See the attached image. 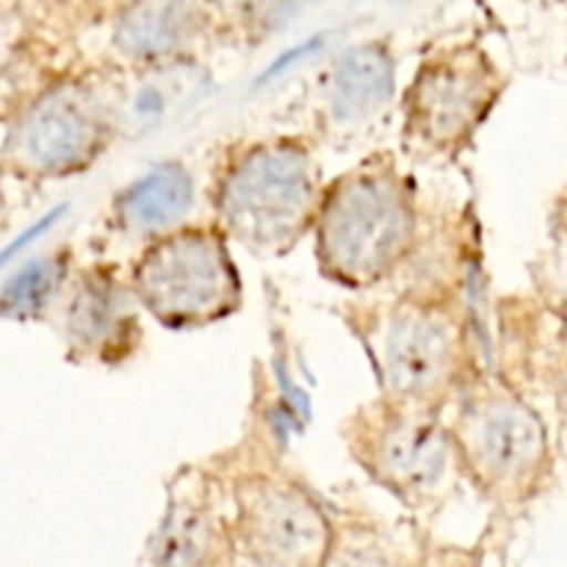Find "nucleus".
<instances>
[{"mask_svg": "<svg viewBox=\"0 0 567 567\" xmlns=\"http://www.w3.org/2000/svg\"><path fill=\"white\" fill-rule=\"evenodd\" d=\"M310 238L324 280L349 291L391 282L421 241L419 197L399 161L382 150L327 183Z\"/></svg>", "mask_w": 567, "mask_h": 567, "instance_id": "nucleus-1", "label": "nucleus"}, {"mask_svg": "<svg viewBox=\"0 0 567 567\" xmlns=\"http://www.w3.org/2000/svg\"><path fill=\"white\" fill-rule=\"evenodd\" d=\"M358 308L352 327L377 371L380 396L449 413L476 374L463 305L443 293L408 291Z\"/></svg>", "mask_w": 567, "mask_h": 567, "instance_id": "nucleus-2", "label": "nucleus"}, {"mask_svg": "<svg viewBox=\"0 0 567 567\" xmlns=\"http://www.w3.org/2000/svg\"><path fill=\"white\" fill-rule=\"evenodd\" d=\"M313 147L299 136H266L230 153L216 175L214 221L258 258H282L313 236L327 192Z\"/></svg>", "mask_w": 567, "mask_h": 567, "instance_id": "nucleus-3", "label": "nucleus"}, {"mask_svg": "<svg viewBox=\"0 0 567 567\" xmlns=\"http://www.w3.org/2000/svg\"><path fill=\"white\" fill-rule=\"evenodd\" d=\"M463 480L498 507H520L548 487L554 446L543 415L502 374L465 382L446 413Z\"/></svg>", "mask_w": 567, "mask_h": 567, "instance_id": "nucleus-4", "label": "nucleus"}, {"mask_svg": "<svg viewBox=\"0 0 567 567\" xmlns=\"http://www.w3.org/2000/svg\"><path fill=\"white\" fill-rule=\"evenodd\" d=\"M127 280L144 313L172 332L219 324L244 305L230 238L216 221H188L142 244Z\"/></svg>", "mask_w": 567, "mask_h": 567, "instance_id": "nucleus-5", "label": "nucleus"}, {"mask_svg": "<svg viewBox=\"0 0 567 567\" xmlns=\"http://www.w3.org/2000/svg\"><path fill=\"white\" fill-rule=\"evenodd\" d=\"M341 437L358 468L410 509L437 507L465 482L446 413L377 396L343 421Z\"/></svg>", "mask_w": 567, "mask_h": 567, "instance_id": "nucleus-6", "label": "nucleus"}, {"mask_svg": "<svg viewBox=\"0 0 567 567\" xmlns=\"http://www.w3.org/2000/svg\"><path fill=\"white\" fill-rule=\"evenodd\" d=\"M116 133L114 92L83 78H64L6 120L3 166L20 181L81 175L109 150Z\"/></svg>", "mask_w": 567, "mask_h": 567, "instance_id": "nucleus-7", "label": "nucleus"}, {"mask_svg": "<svg viewBox=\"0 0 567 567\" xmlns=\"http://www.w3.org/2000/svg\"><path fill=\"white\" fill-rule=\"evenodd\" d=\"M504 89L502 70L474 44L426 55L402 97L404 144L424 158H457L491 120Z\"/></svg>", "mask_w": 567, "mask_h": 567, "instance_id": "nucleus-8", "label": "nucleus"}, {"mask_svg": "<svg viewBox=\"0 0 567 567\" xmlns=\"http://www.w3.org/2000/svg\"><path fill=\"white\" fill-rule=\"evenodd\" d=\"M233 535L260 567H321L336 529L313 496L280 471L233 480Z\"/></svg>", "mask_w": 567, "mask_h": 567, "instance_id": "nucleus-9", "label": "nucleus"}, {"mask_svg": "<svg viewBox=\"0 0 567 567\" xmlns=\"http://www.w3.org/2000/svg\"><path fill=\"white\" fill-rule=\"evenodd\" d=\"M142 305L131 280L109 266L81 269L64 291L61 332L75 363L120 365L142 343Z\"/></svg>", "mask_w": 567, "mask_h": 567, "instance_id": "nucleus-10", "label": "nucleus"}, {"mask_svg": "<svg viewBox=\"0 0 567 567\" xmlns=\"http://www.w3.org/2000/svg\"><path fill=\"white\" fill-rule=\"evenodd\" d=\"M166 496V513L147 548L150 567H216L225 563L236 535L225 513L216 507V482L199 468H183Z\"/></svg>", "mask_w": 567, "mask_h": 567, "instance_id": "nucleus-11", "label": "nucleus"}, {"mask_svg": "<svg viewBox=\"0 0 567 567\" xmlns=\"http://www.w3.org/2000/svg\"><path fill=\"white\" fill-rule=\"evenodd\" d=\"M396 97V64L385 44L363 42L343 50L321 81V127L330 136H354L374 125Z\"/></svg>", "mask_w": 567, "mask_h": 567, "instance_id": "nucleus-12", "label": "nucleus"}, {"mask_svg": "<svg viewBox=\"0 0 567 567\" xmlns=\"http://www.w3.org/2000/svg\"><path fill=\"white\" fill-rule=\"evenodd\" d=\"M199 31L203 14L192 0H133L116 20L111 44L142 72L186 61L183 53Z\"/></svg>", "mask_w": 567, "mask_h": 567, "instance_id": "nucleus-13", "label": "nucleus"}, {"mask_svg": "<svg viewBox=\"0 0 567 567\" xmlns=\"http://www.w3.org/2000/svg\"><path fill=\"white\" fill-rule=\"evenodd\" d=\"M194 208V177L177 161H164L122 188L111 203V221L133 241H153L188 225Z\"/></svg>", "mask_w": 567, "mask_h": 567, "instance_id": "nucleus-14", "label": "nucleus"}, {"mask_svg": "<svg viewBox=\"0 0 567 567\" xmlns=\"http://www.w3.org/2000/svg\"><path fill=\"white\" fill-rule=\"evenodd\" d=\"M199 83H203V70L194 61H177V64L136 72V86L114 89L120 133H133V127L164 120L177 105L186 103V97Z\"/></svg>", "mask_w": 567, "mask_h": 567, "instance_id": "nucleus-15", "label": "nucleus"}, {"mask_svg": "<svg viewBox=\"0 0 567 567\" xmlns=\"http://www.w3.org/2000/svg\"><path fill=\"white\" fill-rule=\"evenodd\" d=\"M70 260L72 252L66 247L33 258L22 266L14 277L3 286L0 293V310L11 321H33L42 319L55 299L70 286Z\"/></svg>", "mask_w": 567, "mask_h": 567, "instance_id": "nucleus-16", "label": "nucleus"}, {"mask_svg": "<svg viewBox=\"0 0 567 567\" xmlns=\"http://www.w3.org/2000/svg\"><path fill=\"white\" fill-rule=\"evenodd\" d=\"M532 282L540 302L557 319L567 321V197L559 199L548 227L546 247L532 264Z\"/></svg>", "mask_w": 567, "mask_h": 567, "instance_id": "nucleus-17", "label": "nucleus"}, {"mask_svg": "<svg viewBox=\"0 0 567 567\" xmlns=\"http://www.w3.org/2000/svg\"><path fill=\"white\" fill-rule=\"evenodd\" d=\"M321 567H404V563L385 535L365 526H352L336 529V540Z\"/></svg>", "mask_w": 567, "mask_h": 567, "instance_id": "nucleus-18", "label": "nucleus"}, {"mask_svg": "<svg viewBox=\"0 0 567 567\" xmlns=\"http://www.w3.org/2000/svg\"><path fill=\"white\" fill-rule=\"evenodd\" d=\"M546 380L551 388L554 404L563 419V430L567 432V321L559 319V330L554 332L546 352Z\"/></svg>", "mask_w": 567, "mask_h": 567, "instance_id": "nucleus-19", "label": "nucleus"}, {"mask_svg": "<svg viewBox=\"0 0 567 567\" xmlns=\"http://www.w3.org/2000/svg\"><path fill=\"white\" fill-rule=\"evenodd\" d=\"M210 3L216 6V9H221L225 14H233V17H252L258 14L260 9H264L266 0H210Z\"/></svg>", "mask_w": 567, "mask_h": 567, "instance_id": "nucleus-20", "label": "nucleus"}]
</instances>
